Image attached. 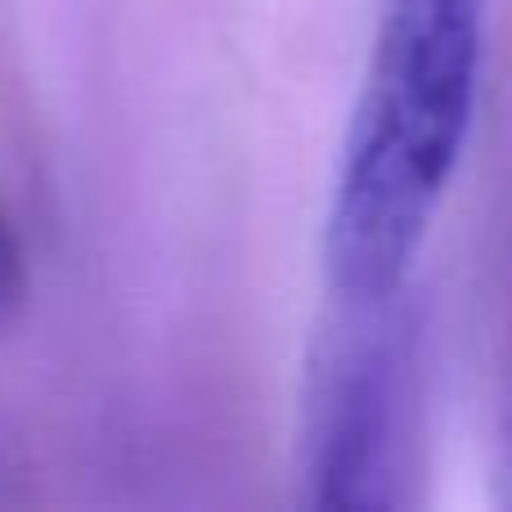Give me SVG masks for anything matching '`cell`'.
<instances>
[{
    "label": "cell",
    "mask_w": 512,
    "mask_h": 512,
    "mask_svg": "<svg viewBox=\"0 0 512 512\" xmlns=\"http://www.w3.org/2000/svg\"><path fill=\"white\" fill-rule=\"evenodd\" d=\"M27 297V261H23V243H18L14 225L0 216V337L9 333V324L18 319Z\"/></svg>",
    "instance_id": "obj_3"
},
{
    "label": "cell",
    "mask_w": 512,
    "mask_h": 512,
    "mask_svg": "<svg viewBox=\"0 0 512 512\" xmlns=\"http://www.w3.org/2000/svg\"><path fill=\"white\" fill-rule=\"evenodd\" d=\"M499 504L512 508V364L504 387V414H499Z\"/></svg>",
    "instance_id": "obj_4"
},
{
    "label": "cell",
    "mask_w": 512,
    "mask_h": 512,
    "mask_svg": "<svg viewBox=\"0 0 512 512\" xmlns=\"http://www.w3.org/2000/svg\"><path fill=\"white\" fill-rule=\"evenodd\" d=\"M405 292L369 306H337V328L315 355L306 405L310 504H409L418 436V337L400 306Z\"/></svg>",
    "instance_id": "obj_2"
},
{
    "label": "cell",
    "mask_w": 512,
    "mask_h": 512,
    "mask_svg": "<svg viewBox=\"0 0 512 512\" xmlns=\"http://www.w3.org/2000/svg\"><path fill=\"white\" fill-rule=\"evenodd\" d=\"M486 0H373V41L324 221L337 306L405 292L472 140Z\"/></svg>",
    "instance_id": "obj_1"
}]
</instances>
